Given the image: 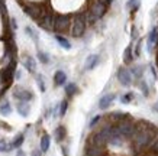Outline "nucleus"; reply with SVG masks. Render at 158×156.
<instances>
[{
  "instance_id": "obj_1",
  "label": "nucleus",
  "mask_w": 158,
  "mask_h": 156,
  "mask_svg": "<svg viewBox=\"0 0 158 156\" xmlns=\"http://www.w3.org/2000/svg\"><path fill=\"white\" fill-rule=\"evenodd\" d=\"M87 29V20L84 16V12L76 13L71 18V26H70V33L73 38H81L86 33Z\"/></svg>"
},
{
  "instance_id": "obj_2",
  "label": "nucleus",
  "mask_w": 158,
  "mask_h": 156,
  "mask_svg": "<svg viewBox=\"0 0 158 156\" xmlns=\"http://www.w3.org/2000/svg\"><path fill=\"white\" fill-rule=\"evenodd\" d=\"M116 127L119 130V133L122 134L126 142H131L132 140V137L135 136V133H136V126H135V120L132 117L126 118L123 122H119V123H116Z\"/></svg>"
},
{
  "instance_id": "obj_3",
  "label": "nucleus",
  "mask_w": 158,
  "mask_h": 156,
  "mask_svg": "<svg viewBox=\"0 0 158 156\" xmlns=\"http://www.w3.org/2000/svg\"><path fill=\"white\" fill-rule=\"evenodd\" d=\"M70 26H71V16L70 14H55L54 32L58 35H62L65 32H70Z\"/></svg>"
},
{
  "instance_id": "obj_4",
  "label": "nucleus",
  "mask_w": 158,
  "mask_h": 156,
  "mask_svg": "<svg viewBox=\"0 0 158 156\" xmlns=\"http://www.w3.org/2000/svg\"><path fill=\"white\" fill-rule=\"evenodd\" d=\"M54 18H55V14H54L51 10L44 9L41 18L36 20V23H38L39 28H42L44 30H47V32H54Z\"/></svg>"
},
{
  "instance_id": "obj_5",
  "label": "nucleus",
  "mask_w": 158,
  "mask_h": 156,
  "mask_svg": "<svg viewBox=\"0 0 158 156\" xmlns=\"http://www.w3.org/2000/svg\"><path fill=\"white\" fill-rule=\"evenodd\" d=\"M12 95L16 101H28V103H31L35 97L32 91L28 90V88H23V87H13Z\"/></svg>"
},
{
  "instance_id": "obj_6",
  "label": "nucleus",
  "mask_w": 158,
  "mask_h": 156,
  "mask_svg": "<svg viewBox=\"0 0 158 156\" xmlns=\"http://www.w3.org/2000/svg\"><path fill=\"white\" fill-rule=\"evenodd\" d=\"M22 9H23L25 13L28 14L29 18H32L35 22L41 18V14H42V12H44L42 6L36 5V3H23V5H22Z\"/></svg>"
},
{
  "instance_id": "obj_7",
  "label": "nucleus",
  "mask_w": 158,
  "mask_h": 156,
  "mask_svg": "<svg viewBox=\"0 0 158 156\" xmlns=\"http://www.w3.org/2000/svg\"><path fill=\"white\" fill-rule=\"evenodd\" d=\"M116 77H118V81H119L123 87H129V85H132V82H134L132 74H131L129 68H126V66H119V70L116 72Z\"/></svg>"
},
{
  "instance_id": "obj_8",
  "label": "nucleus",
  "mask_w": 158,
  "mask_h": 156,
  "mask_svg": "<svg viewBox=\"0 0 158 156\" xmlns=\"http://www.w3.org/2000/svg\"><path fill=\"white\" fill-rule=\"evenodd\" d=\"M158 45V28L154 26L151 30H149L148 36H147V51L149 54L154 52V48H157Z\"/></svg>"
},
{
  "instance_id": "obj_9",
  "label": "nucleus",
  "mask_w": 158,
  "mask_h": 156,
  "mask_svg": "<svg viewBox=\"0 0 158 156\" xmlns=\"http://www.w3.org/2000/svg\"><path fill=\"white\" fill-rule=\"evenodd\" d=\"M115 98H116V94H113V93H110V94H105V95H102L100 100H99V109H100L102 111H105V110L110 109V106L113 104Z\"/></svg>"
},
{
  "instance_id": "obj_10",
  "label": "nucleus",
  "mask_w": 158,
  "mask_h": 156,
  "mask_svg": "<svg viewBox=\"0 0 158 156\" xmlns=\"http://www.w3.org/2000/svg\"><path fill=\"white\" fill-rule=\"evenodd\" d=\"M99 62H100V57L97 55V54H91L89 57L86 58V62H84V70L86 71H91V70H94L97 65H99Z\"/></svg>"
},
{
  "instance_id": "obj_11",
  "label": "nucleus",
  "mask_w": 158,
  "mask_h": 156,
  "mask_svg": "<svg viewBox=\"0 0 158 156\" xmlns=\"http://www.w3.org/2000/svg\"><path fill=\"white\" fill-rule=\"evenodd\" d=\"M131 116L128 113H123V111H112V113L107 114V118H109L110 123H119V122H123L126 118H129Z\"/></svg>"
},
{
  "instance_id": "obj_12",
  "label": "nucleus",
  "mask_w": 158,
  "mask_h": 156,
  "mask_svg": "<svg viewBox=\"0 0 158 156\" xmlns=\"http://www.w3.org/2000/svg\"><path fill=\"white\" fill-rule=\"evenodd\" d=\"M16 111L19 113V116L22 117H28L31 113V104L28 101H16Z\"/></svg>"
},
{
  "instance_id": "obj_13",
  "label": "nucleus",
  "mask_w": 158,
  "mask_h": 156,
  "mask_svg": "<svg viewBox=\"0 0 158 156\" xmlns=\"http://www.w3.org/2000/svg\"><path fill=\"white\" fill-rule=\"evenodd\" d=\"M54 84H55V87H64L67 84V74L61 71V70L55 71V74H54Z\"/></svg>"
},
{
  "instance_id": "obj_14",
  "label": "nucleus",
  "mask_w": 158,
  "mask_h": 156,
  "mask_svg": "<svg viewBox=\"0 0 158 156\" xmlns=\"http://www.w3.org/2000/svg\"><path fill=\"white\" fill-rule=\"evenodd\" d=\"M23 66L29 74H35L36 72V61L32 57H29V55H26L23 58Z\"/></svg>"
},
{
  "instance_id": "obj_15",
  "label": "nucleus",
  "mask_w": 158,
  "mask_h": 156,
  "mask_svg": "<svg viewBox=\"0 0 158 156\" xmlns=\"http://www.w3.org/2000/svg\"><path fill=\"white\" fill-rule=\"evenodd\" d=\"M78 87L74 82H68V84L64 85V93H65V97L67 98H73L76 94H78Z\"/></svg>"
},
{
  "instance_id": "obj_16",
  "label": "nucleus",
  "mask_w": 158,
  "mask_h": 156,
  "mask_svg": "<svg viewBox=\"0 0 158 156\" xmlns=\"http://www.w3.org/2000/svg\"><path fill=\"white\" fill-rule=\"evenodd\" d=\"M65 137H67V129L64 127L62 124H60V126L55 127V130H54V139H55L58 143H61V142H64Z\"/></svg>"
},
{
  "instance_id": "obj_17",
  "label": "nucleus",
  "mask_w": 158,
  "mask_h": 156,
  "mask_svg": "<svg viewBox=\"0 0 158 156\" xmlns=\"http://www.w3.org/2000/svg\"><path fill=\"white\" fill-rule=\"evenodd\" d=\"M132 48H134V43L131 42L128 46L125 48L123 51V62L126 64V65H129V64H132L134 62V51H132Z\"/></svg>"
},
{
  "instance_id": "obj_18",
  "label": "nucleus",
  "mask_w": 158,
  "mask_h": 156,
  "mask_svg": "<svg viewBox=\"0 0 158 156\" xmlns=\"http://www.w3.org/2000/svg\"><path fill=\"white\" fill-rule=\"evenodd\" d=\"M129 71H131V74H132V78L134 80H136V81H139V80H142V77H144V66L142 65H132L129 68Z\"/></svg>"
},
{
  "instance_id": "obj_19",
  "label": "nucleus",
  "mask_w": 158,
  "mask_h": 156,
  "mask_svg": "<svg viewBox=\"0 0 158 156\" xmlns=\"http://www.w3.org/2000/svg\"><path fill=\"white\" fill-rule=\"evenodd\" d=\"M49 146H51V137H49V134H42L41 142H39V149H41V152H42V153L48 152Z\"/></svg>"
},
{
  "instance_id": "obj_20",
  "label": "nucleus",
  "mask_w": 158,
  "mask_h": 156,
  "mask_svg": "<svg viewBox=\"0 0 158 156\" xmlns=\"http://www.w3.org/2000/svg\"><path fill=\"white\" fill-rule=\"evenodd\" d=\"M55 41L58 42V45L61 48H64V49H71V42L68 41L67 38H64L62 35H58V33H55Z\"/></svg>"
},
{
  "instance_id": "obj_21",
  "label": "nucleus",
  "mask_w": 158,
  "mask_h": 156,
  "mask_svg": "<svg viewBox=\"0 0 158 156\" xmlns=\"http://www.w3.org/2000/svg\"><path fill=\"white\" fill-rule=\"evenodd\" d=\"M12 113V104H10L9 100H5L0 103V114L2 116H9Z\"/></svg>"
},
{
  "instance_id": "obj_22",
  "label": "nucleus",
  "mask_w": 158,
  "mask_h": 156,
  "mask_svg": "<svg viewBox=\"0 0 158 156\" xmlns=\"http://www.w3.org/2000/svg\"><path fill=\"white\" fill-rule=\"evenodd\" d=\"M23 142H25V134L23 133H18V134L15 136L13 140L10 142V145H12L13 149H19V147L23 145Z\"/></svg>"
},
{
  "instance_id": "obj_23",
  "label": "nucleus",
  "mask_w": 158,
  "mask_h": 156,
  "mask_svg": "<svg viewBox=\"0 0 158 156\" xmlns=\"http://www.w3.org/2000/svg\"><path fill=\"white\" fill-rule=\"evenodd\" d=\"M135 98H136L135 93H134V91H129V93H125V94L120 95V100H119V101L122 104H131Z\"/></svg>"
},
{
  "instance_id": "obj_24",
  "label": "nucleus",
  "mask_w": 158,
  "mask_h": 156,
  "mask_svg": "<svg viewBox=\"0 0 158 156\" xmlns=\"http://www.w3.org/2000/svg\"><path fill=\"white\" fill-rule=\"evenodd\" d=\"M67 110H68V100L64 98L61 103L58 104V116L60 117H64L67 114Z\"/></svg>"
},
{
  "instance_id": "obj_25",
  "label": "nucleus",
  "mask_w": 158,
  "mask_h": 156,
  "mask_svg": "<svg viewBox=\"0 0 158 156\" xmlns=\"http://www.w3.org/2000/svg\"><path fill=\"white\" fill-rule=\"evenodd\" d=\"M139 6H141V0H128V3H126V7H128V10L131 13L138 12Z\"/></svg>"
},
{
  "instance_id": "obj_26",
  "label": "nucleus",
  "mask_w": 158,
  "mask_h": 156,
  "mask_svg": "<svg viewBox=\"0 0 158 156\" xmlns=\"http://www.w3.org/2000/svg\"><path fill=\"white\" fill-rule=\"evenodd\" d=\"M13 150V147L10 145V142H7L6 139H0V152L2 153H9Z\"/></svg>"
},
{
  "instance_id": "obj_27",
  "label": "nucleus",
  "mask_w": 158,
  "mask_h": 156,
  "mask_svg": "<svg viewBox=\"0 0 158 156\" xmlns=\"http://www.w3.org/2000/svg\"><path fill=\"white\" fill-rule=\"evenodd\" d=\"M139 90L144 94V97H148L151 94V90H149V84L145 80H139Z\"/></svg>"
},
{
  "instance_id": "obj_28",
  "label": "nucleus",
  "mask_w": 158,
  "mask_h": 156,
  "mask_svg": "<svg viewBox=\"0 0 158 156\" xmlns=\"http://www.w3.org/2000/svg\"><path fill=\"white\" fill-rule=\"evenodd\" d=\"M35 81H36V85H38L39 91H41V93H45V91H47V85H45L44 75H41V74H36V77H35Z\"/></svg>"
},
{
  "instance_id": "obj_29",
  "label": "nucleus",
  "mask_w": 158,
  "mask_h": 156,
  "mask_svg": "<svg viewBox=\"0 0 158 156\" xmlns=\"http://www.w3.org/2000/svg\"><path fill=\"white\" fill-rule=\"evenodd\" d=\"M36 58H38V61L41 62V64H44V65L49 64V55L47 54V52L38 51V54H36Z\"/></svg>"
},
{
  "instance_id": "obj_30",
  "label": "nucleus",
  "mask_w": 158,
  "mask_h": 156,
  "mask_svg": "<svg viewBox=\"0 0 158 156\" xmlns=\"http://www.w3.org/2000/svg\"><path fill=\"white\" fill-rule=\"evenodd\" d=\"M141 46H142V39L139 38L138 41L135 42V48H132V51H134V58L141 57Z\"/></svg>"
},
{
  "instance_id": "obj_31",
  "label": "nucleus",
  "mask_w": 158,
  "mask_h": 156,
  "mask_svg": "<svg viewBox=\"0 0 158 156\" xmlns=\"http://www.w3.org/2000/svg\"><path fill=\"white\" fill-rule=\"evenodd\" d=\"M25 33H26L28 36H31V39H32L35 43L38 42V33L35 32V30L31 28V26H26V28H25Z\"/></svg>"
},
{
  "instance_id": "obj_32",
  "label": "nucleus",
  "mask_w": 158,
  "mask_h": 156,
  "mask_svg": "<svg viewBox=\"0 0 158 156\" xmlns=\"http://www.w3.org/2000/svg\"><path fill=\"white\" fill-rule=\"evenodd\" d=\"M131 39H132V43L136 42V41L139 39V30H138V28H136L135 25L131 28Z\"/></svg>"
},
{
  "instance_id": "obj_33",
  "label": "nucleus",
  "mask_w": 158,
  "mask_h": 156,
  "mask_svg": "<svg viewBox=\"0 0 158 156\" xmlns=\"http://www.w3.org/2000/svg\"><path fill=\"white\" fill-rule=\"evenodd\" d=\"M148 149H151V152L152 153H155V155H158V134L155 137H154V140H152V143L149 145V147Z\"/></svg>"
},
{
  "instance_id": "obj_34",
  "label": "nucleus",
  "mask_w": 158,
  "mask_h": 156,
  "mask_svg": "<svg viewBox=\"0 0 158 156\" xmlns=\"http://www.w3.org/2000/svg\"><path fill=\"white\" fill-rule=\"evenodd\" d=\"M100 122H102V116H99V114H97V116H94V117L90 120V123H89V127H90V129H94L97 124L100 123Z\"/></svg>"
},
{
  "instance_id": "obj_35",
  "label": "nucleus",
  "mask_w": 158,
  "mask_h": 156,
  "mask_svg": "<svg viewBox=\"0 0 158 156\" xmlns=\"http://www.w3.org/2000/svg\"><path fill=\"white\" fill-rule=\"evenodd\" d=\"M149 70H151V74H152V78L154 80H157L158 74H157V70H155V65H149Z\"/></svg>"
},
{
  "instance_id": "obj_36",
  "label": "nucleus",
  "mask_w": 158,
  "mask_h": 156,
  "mask_svg": "<svg viewBox=\"0 0 158 156\" xmlns=\"http://www.w3.org/2000/svg\"><path fill=\"white\" fill-rule=\"evenodd\" d=\"M10 26H12V30H16L18 29V22L15 18H10Z\"/></svg>"
},
{
  "instance_id": "obj_37",
  "label": "nucleus",
  "mask_w": 158,
  "mask_h": 156,
  "mask_svg": "<svg viewBox=\"0 0 158 156\" xmlns=\"http://www.w3.org/2000/svg\"><path fill=\"white\" fill-rule=\"evenodd\" d=\"M31 156H42V152H41V149H34Z\"/></svg>"
},
{
  "instance_id": "obj_38",
  "label": "nucleus",
  "mask_w": 158,
  "mask_h": 156,
  "mask_svg": "<svg viewBox=\"0 0 158 156\" xmlns=\"http://www.w3.org/2000/svg\"><path fill=\"white\" fill-rule=\"evenodd\" d=\"M15 78H16V80H20V78H22V71H20V70H16V71H15Z\"/></svg>"
},
{
  "instance_id": "obj_39",
  "label": "nucleus",
  "mask_w": 158,
  "mask_h": 156,
  "mask_svg": "<svg viewBox=\"0 0 158 156\" xmlns=\"http://www.w3.org/2000/svg\"><path fill=\"white\" fill-rule=\"evenodd\" d=\"M61 152H62V155H64V156H70V155H68L67 146H61Z\"/></svg>"
},
{
  "instance_id": "obj_40",
  "label": "nucleus",
  "mask_w": 158,
  "mask_h": 156,
  "mask_svg": "<svg viewBox=\"0 0 158 156\" xmlns=\"http://www.w3.org/2000/svg\"><path fill=\"white\" fill-rule=\"evenodd\" d=\"M16 156H26V153H25L23 150H22V149H18V150H16Z\"/></svg>"
},
{
  "instance_id": "obj_41",
  "label": "nucleus",
  "mask_w": 158,
  "mask_h": 156,
  "mask_svg": "<svg viewBox=\"0 0 158 156\" xmlns=\"http://www.w3.org/2000/svg\"><path fill=\"white\" fill-rule=\"evenodd\" d=\"M152 111H154V113H158V100L152 104Z\"/></svg>"
},
{
  "instance_id": "obj_42",
  "label": "nucleus",
  "mask_w": 158,
  "mask_h": 156,
  "mask_svg": "<svg viewBox=\"0 0 158 156\" xmlns=\"http://www.w3.org/2000/svg\"><path fill=\"white\" fill-rule=\"evenodd\" d=\"M157 64H158V54H157Z\"/></svg>"
},
{
  "instance_id": "obj_43",
  "label": "nucleus",
  "mask_w": 158,
  "mask_h": 156,
  "mask_svg": "<svg viewBox=\"0 0 158 156\" xmlns=\"http://www.w3.org/2000/svg\"><path fill=\"white\" fill-rule=\"evenodd\" d=\"M0 2H3V0H0Z\"/></svg>"
}]
</instances>
